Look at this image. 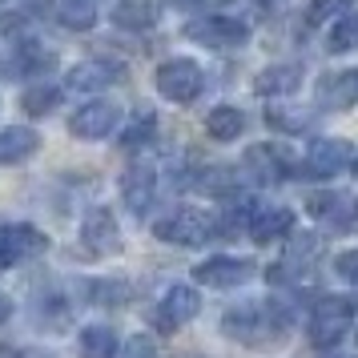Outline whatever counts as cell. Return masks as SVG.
<instances>
[{"instance_id":"28","label":"cell","mask_w":358,"mask_h":358,"mask_svg":"<svg viewBox=\"0 0 358 358\" xmlns=\"http://www.w3.org/2000/svg\"><path fill=\"white\" fill-rule=\"evenodd\" d=\"M355 0H310V8H306V20L310 24H322V20H330L334 13H346Z\"/></svg>"},{"instance_id":"4","label":"cell","mask_w":358,"mask_h":358,"mask_svg":"<svg viewBox=\"0 0 358 358\" xmlns=\"http://www.w3.org/2000/svg\"><path fill=\"white\" fill-rule=\"evenodd\" d=\"M153 234L169 245H201L213 238V217L206 210H194V206H178L153 226Z\"/></svg>"},{"instance_id":"31","label":"cell","mask_w":358,"mask_h":358,"mask_svg":"<svg viewBox=\"0 0 358 358\" xmlns=\"http://www.w3.org/2000/svg\"><path fill=\"white\" fill-rule=\"evenodd\" d=\"M254 4H262V8H274V4H282V0H254Z\"/></svg>"},{"instance_id":"5","label":"cell","mask_w":358,"mask_h":358,"mask_svg":"<svg viewBox=\"0 0 358 358\" xmlns=\"http://www.w3.org/2000/svg\"><path fill=\"white\" fill-rule=\"evenodd\" d=\"M306 213L330 234H346L358 222V197L346 189H322V194H310Z\"/></svg>"},{"instance_id":"11","label":"cell","mask_w":358,"mask_h":358,"mask_svg":"<svg viewBox=\"0 0 358 358\" xmlns=\"http://www.w3.org/2000/svg\"><path fill=\"white\" fill-rule=\"evenodd\" d=\"M45 250H49V238L36 226H29V222H13V226L0 229V262H4V266L41 258Z\"/></svg>"},{"instance_id":"13","label":"cell","mask_w":358,"mask_h":358,"mask_svg":"<svg viewBox=\"0 0 358 358\" xmlns=\"http://www.w3.org/2000/svg\"><path fill=\"white\" fill-rule=\"evenodd\" d=\"M121 81H125V65L117 61H81L65 73V89H77V93H101Z\"/></svg>"},{"instance_id":"8","label":"cell","mask_w":358,"mask_h":358,"mask_svg":"<svg viewBox=\"0 0 358 358\" xmlns=\"http://www.w3.org/2000/svg\"><path fill=\"white\" fill-rule=\"evenodd\" d=\"M254 278V262L245 258H226V254H217V258H206L201 266H194V282L197 286H210V290H238Z\"/></svg>"},{"instance_id":"34","label":"cell","mask_w":358,"mask_h":358,"mask_svg":"<svg viewBox=\"0 0 358 358\" xmlns=\"http://www.w3.org/2000/svg\"><path fill=\"white\" fill-rule=\"evenodd\" d=\"M0 4H4V0H0Z\"/></svg>"},{"instance_id":"25","label":"cell","mask_w":358,"mask_h":358,"mask_svg":"<svg viewBox=\"0 0 358 358\" xmlns=\"http://www.w3.org/2000/svg\"><path fill=\"white\" fill-rule=\"evenodd\" d=\"M266 121H270L274 129H282V133H302V129H310V121H314V117H310L306 109H286V105H270V109H266Z\"/></svg>"},{"instance_id":"29","label":"cell","mask_w":358,"mask_h":358,"mask_svg":"<svg viewBox=\"0 0 358 358\" xmlns=\"http://www.w3.org/2000/svg\"><path fill=\"white\" fill-rule=\"evenodd\" d=\"M334 270H338L350 286H358V250H346V254H338L334 258Z\"/></svg>"},{"instance_id":"7","label":"cell","mask_w":358,"mask_h":358,"mask_svg":"<svg viewBox=\"0 0 358 358\" xmlns=\"http://www.w3.org/2000/svg\"><path fill=\"white\" fill-rule=\"evenodd\" d=\"M185 36L189 41H197V45H206V49H238V45H245L250 41V29H245L242 20L234 17H197L185 24Z\"/></svg>"},{"instance_id":"27","label":"cell","mask_w":358,"mask_h":358,"mask_svg":"<svg viewBox=\"0 0 358 358\" xmlns=\"http://www.w3.org/2000/svg\"><path fill=\"white\" fill-rule=\"evenodd\" d=\"M57 97H61V89H52V85H36V89H29L24 93V109L33 117H45L57 109Z\"/></svg>"},{"instance_id":"30","label":"cell","mask_w":358,"mask_h":358,"mask_svg":"<svg viewBox=\"0 0 358 358\" xmlns=\"http://www.w3.org/2000/svg\"><path fill=\"white\" fill-rule=\"evenodd\" d=\"M8 314H13V302H8V298H4V294H0V326L8 322Z\"/></svg>"},{"instance_id":"24","label":"cell","mask_w":358,"mask_h":358,"mask_svg":"<svg viewBox=\"0 0 358 358\" xmlns=\"http://www.w3.org/2000/svg\"><path fill=\"white\" fill-rule=\"evenodd\" d=\"M326 49H330V52H355L358 49V13H346L342 20L330 24Z\"/></svg>"},{"instance_id":"10","label":"cell","mask_w":358,"mask_h":358,"mask_svg":"<svg viewBox=\"0 0 358 358\" xmlns=\"http://www.w3.org/2000/svg\"><path fill=\"white\" fill-rule=\"evenodd\" d=\"M350 157H355L350 141H342V137H318V141H310V149H306L302 173H306V178H334V173H342V169L350 165Z\"/></svg>"},{"instance_id":"17","label":"cell","mask_w":358,"mask_h":358,"mask_svg":"<svg viewBox=\"0 0 358 358\" xmlns=\"http://www.w3.org/2000/svg\"><path fill=\"white\" fill-rule=\"evenodd\" d=\"M245 229H250V238L258 245H270L278 242V238H286L294 229V213L286 210V206H270V210H254L250 213V222H245Z\"/></svg>"},{"instance_id":"20","label":"cell","mask_w":358,"mask_h":358,"mask_svg":"<svg viewBox=\"0 0 358 358\" xmlns=\"http://www.w3.org/2000/svg\"><path fill=\"white\" fill-rule=\"evenodd\" d=\"M109 17H113L117 29L145 33V29H153V20H157V4H153V0H117Z\"/></svg>"},{"instance_id":"26","label":"cell","mask_w":358,"mask_h":358,"mask_svg":"<svg viewBox=\"0 0 358 358\" xmlns=\"http://www.w3.org/2000/svg\"><path fill=\"white\" fill-rule=\"evenodd\" d=\"M153 129H157V117H153V113H141V117H133L129 125L121 129V145H125V149H137V145H145V141H153Z\"/></svg>"},{"instance_id":"1","label":"cell","mask_w":358,"mask_h":358,"mask_svg":"<svg viewBox=\"0 0 358 358\" xmlns=\"http://www.w3.org/2000/svg\"><path fill=\"white\" fill-rule=\"evenodd\" d=\"M222 330L234 342H245V346H270L286 330V314L274 302H245V306L229 310L222 318Z\"/></svg>"},{"instance_id":"6","label":"cell","mask_w":358,"mask_h":358,"mask_svg":"<svg viewBox=\"0 0 358 358\" xmlns=\"http://www.w3.org/2000/svg\"><path fill=\"white\" fill-rule=\"evenodd\" d=\"M117 129H121V109L113 101H89V105H81L77 113L69 117V133L77 141H105Z\"/></svg>"},{"instance_id":"21","label":"cell","mask_w":358,"mask_h":358,"mask_svg":"<svg viewBox=\"0 0 358 358\" xmlns=\"http://www.w3.org/2000/svg\"><path fill=\"white\" fill-rule=\"evenodd\" d=\"M242 129H245V113L234 109V105H217V109L206 113V133L213 141H238Z\"/></svg>"},{"instance_id":"9","label":"cell","mask_w":358,"mask_h":358,"mask_svg":"<svg viewBox=\"0 0 358 358\" xmlns=\"http://www.w3.org/2000/svg\"><path fill=\"white\" fill-rule=\"evenodd\" d=\"M197 310H201V298H197L194 286H169L162 298V306L153 310V326L162 330V334H173L181 330L185 322H194Z\"/></svg>"},{"instance_id":"23","label":"cell","mask_w":358,"mask_h":358,"mask_svg":"<svg viewBox=\"0 0 358 358\" xmlns=\"http://www.w3.org/2000/svg\"><path fill=\"white\" fill-rule=\"evenodd\" d=\"M81 358H117V334L109 326H85L81 330Z\"/></svg>"},{"instance_id":"18","label":"cell","mask_w":358,"mask_h":358,"mask_svg":"<svg viewBox=\"0 0 358 358\" xmlns=\"http://www.w3.org/2000/svg\"><path fill=\"white\" fill-rule=\"evenodd\" d=\"M298 85H302V69H298V65H270L266 73H258L254 93H258V97L286 101V97H294V89H298Z\"/></svg>"},{"instance_id":"14","label":"cell","mask_w":358,"mask_h":358,"mask_svg":"<svg viewBox=\"0 0 358 358\" xmlns=\"http://www.w3.org/2000/svg\"><path fill=\"white\" fill-rule=\"evenodd\" d=\"M314 93H318L322 109H355L358 105V69H338V73L318 77Z\"/></svg>"},{"instance_id":"22","label":"cell","mask_w":358,"mask_h":358,"mask_svg":"<svg viewBox=\"0 0 358 358\" xmlns=\"http://www.w3.org/2000/svg\"><path fill=\"white\" fill-rule=\"evenodd\" d=\"M57 20L73 33H89L97 24V0H57Z\"/></svg>"},{"instance_id":"16","label":"cell","mask_w":358,"mask_h":358,"mask_svg":"<svg viewBox=\"0 0 358 358\" xmlns=\"http://www.w3.org/2000/svg\"><path fill=\"white\" fill-rule=\"evenodd\" d=\"M245 169H250L258 181H282V178H290L298 165H294L290 149H282V145H254L250 153H245Z\"/></svg>"},{"instance_id":"2","label":"cell","mask_w":358,"mask_h":358,"mask_svg":"<svg viewBox=\"0 0 358 358\" xmlns=\"http://www.w3.org/2000/svg\"><path fill=\"white\" fill-rule=\"evenodd\" d=\"M153 85H157V93L165 101H173V105H194L201 97V89H206V73L197 65L194 57H169L157 65L153 73Z\"/></svg>"},{"instance_id":"19","label":"cell","mask_w":358,"mask_h":358,"mask_svg":"<svg viewBox=\"0 0 358 358\" xmlns=\"http://www.w3.org/2000/svg\"><path fill=\"white\" fill-rule=\"evenodd\" d=\"M36 149H41L36 129H24V125L0 129V165H17V162H24V157H33Z\"/></svg>"},{"instance_id":"15","label":"cell","mask_w":358,"mask_h":358,"mask_svg":"<svg viewBox=\"0 0 358 358\" xmlns=\"http://www.w3.org/2000/svg\"><path fill=\"white\" fill-rule=\"evenodd\" d=\"M121 197H125V206H129L137 217L149 213L153 197H157V173H153V165H145V162L129 165V169L121 173Z\"/></svg>"},{"instance_id":"33","label":"cell","mask_w":358,"mask_h":358,"mask_svg":"<svg viewBox=\"0 0 358 358\" xmlns=\"http://www.w3.org/2000/svg\"><path fill=\"white\" fill-rule=\"evenodd\" d=\"M0 270H4V262H0Z\"/></svg>"},{"instance_id":"32","label":"cell","mask_w":358,"mask_h":358,"mask_svg":"<svg viewBox=\"0 0 358 358\" xmlns=\"http://www.w3.org/2000/svg\"><path fill=\"white\" fill-rule=\"evenodd\" d=\"M350 169H355V178H358V153H355V157H350Z\"/></svg>"},{"instance_id":"12","label":"cell","mask_w":358,"mask_h":358,"mask_svg":"<svg viewBox=\"0 0 358 358\" xmlns=\"http://www.w3.org/2000/svg\"><path fill=\"white\" fill-rule=\"evenodd\" d=\"M81 242H85V250H89V254H97V258H109V254L121 250V229H117V217L105 210V206H97V210L85 213Z\"/></svg>"},{"instance_id":"3","label":"cell","mask_w":358,"mask_h":358,"mask_svg":"<svg viewBox=\"0 0 358 358\" xmlns=\"http://www.w3.org/2000/svg\"><path fill=\"white\" fill-rule=\"evenodd\" d=\"M350 322H355V302L350 298H318L314 310H310V342L314 346H334L350 334Z\"/></svg>"}]
</instances>
